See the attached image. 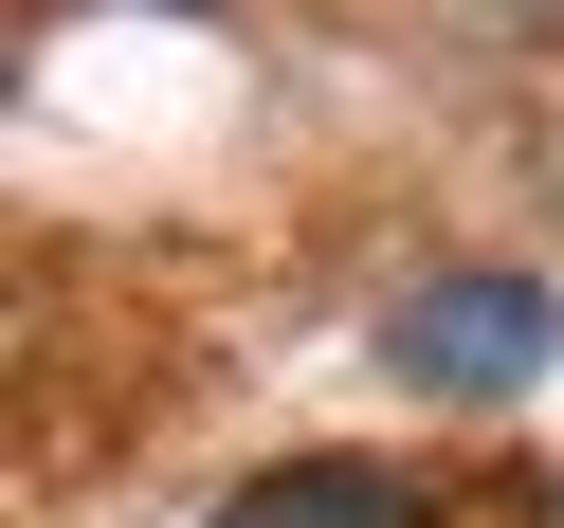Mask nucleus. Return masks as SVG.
I'll return each mask as SVG.
<instances>
[{"label":"nucleus","mask_w":564,"mask_h":528,"mask_svg":"<svg viewBox=\"0 0 564 528\" xmlns=\"http://www.w3.org/2000/svg\"><path fill=\"white\" fill-rule=\"evenodd\" d=\"M546 346H564L546 273H419L382 310V365L437 382V401H510V382H546Z\"/></svg>","instance_id":"1"},{"label":"nucleus","mask_w":564,"mask_h":528,"mask_svg":"<svg viewBox=\"0 0 564 528\" xmlns=\"http://www.w3.org/2000/svg\"><path fill=\"white\" fill-rule=\"evenodd\" d=\"M219 528H437V510H419V474H365V455H292V474H256Z\"/></svg>","instance_id":"2"}]
</instances>
